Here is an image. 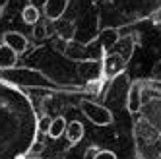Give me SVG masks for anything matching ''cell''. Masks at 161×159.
Here are the masks:
<instances>
[{
	"label": "cell",
	"mask_w": 161,
	"mask_h": 159,
	"mask_svg": "<svg viewBox=\"0 0 161 159\" xmlns=\"http://www.w3.org/2000/svg\"><path fill=\"white\" fill-rule=\"evenodd\" d=\"M84 132H86L84 124L80 120H72V122H68V128H66V140L70 144H78L84 138Z\"/></svg>",
	"instance_id": "12"
},
{
	"label": "cell",
	"mask_w": 161,
	"mask_h": 159,
	"mask_svg": "<svg viewBox=\"0 0 161 159\" xmlns=\"http://www.w3.org/2000/svg\"><path fill=\"white\" fill-rule=\"evenodd\" d=\"M24 159H39V157H24Z\"/></svg>",
	"instance_id": "18"
},
{
	"label": "cell",
	"mask_w": 161,
	"mask_h": 159,
	"mask_svg": "<svg viewBox=\"0 0 161 159\" xmlns=\"http://www.w3.org/2000/svg\"><path fill=\"white\" fill-rule=\"evenodd\" d=\"M37 142V112L19 87L0 78V159H24Z\"/></svg>",
	"instance_id": "1"
},
{
	"label": "cell",
	"mask_w": 161,
	"mask_h": 159,
	"mask_svg": "<svg viewBox=\"0 0 161 159\" xmlns=\"http://www.w3.org/2000/svg\"><path fill=\"white\" fill-rule=\"evenodd\" d=\"M134 52V41L132 37H120L119 45L114 47L111 52L103 54L101 58V66H103V74H105V78H114L117 74H120L126 64H128L130 56Z\"/></svg>",
	"instance_id": "3"
},
{
	"label": "cell",
	"mask_w": 161,
	"mask_h": 159,
	"mask_svg": "<svg viewBox=\"0 0 161 159\" xmlns=\"http://www.w3.org/2000/svg\"><path fill=\"white\" fill-rule=\"evenodd\" d=\"M66 128H68L66 118L64 117H56V118L51 120L49 128H47V134H49V138L58 140V138H62V136H66Z\"/></svg>",
	"instance_id": "11"
},
{
	"label": "cell",
	"mask_w": 161,
	"mask_h": 159,
	"mask_svg": "<svg viewBox=\"0 0 161 159\" xmlns=\"http://www.w3.org/2000/svg\"><path fill=\"white\" fill-rule=\"evenodd\" d=\"M2 43H4V45H8V47L12 49V51H16L18 54L25 52V51H27V47H29L27 37H25V35H21L19 31H6L4 35H2Z\"/></svg>",
	"instance_id": "8"
},
{
	"label": "cell",
	"mask_w": 161,
	"mask_h": 159,
	"mask_svg": "<svg viewBox=\"0 0 161 159\" xmlns=\"http://www.w3.org/2000/svg\"><path fill=\"white\" fill-rule=\"evenodd\" d=\"M21 19H24L27 25H35V24H39V19H41L39 8L33 6V4H25L24 8H21Z\"/></svg>",
	"instance_id": "13"
},
{
	"label": "cell",
	"mask_w": 161,
	"mask_h": 159,
	"mask_svg": "<svg viewBox=\"0 0 161 159\" xmlns=\"http://www.w3.org/2000/svg\"><path fill=\"white\" fill-rule=\"evenodd\" d=\"M68 4H70V0H45L43 4L45 18L49 21H60L68 10Z\"/></svg>",
	"instance_id": "7"
},
{
	"label": "cell",
	"mask_w": 161,
	"mask_h": 159,
	"mask_svg": "<svg viewBox=\"0 0 161 159\" xmlns=\"http://www.w3.org/2000/svg\"><path fill=\"white\" fill-rule=\"evenodd\" d=\"M66 58L70 60H78V62H87V60H95V56L91 54L87 45H80L76 41H68L66 43V49L62 52Z\"/></svg>",
	"instance_id": "6"
},
{
	"label": "cell",
	"mask_w": 161,
	"mask_h": 159,
	"mask_svg": "<svg viewBox=\"0 0 161 159\" xmlns=\"http://www.w3.org/2000/svg\"><path fill=\"white\" fill-rule=\"evenodd\" d=\"M49 35V27H47V21H39V24L33 25V37H35L37 41H43L47 39Z\"/></svg>",
	"instance_id": "15"
},
{
	"label": "cell",
	"mask_w": 161,
	"mask_h": 159,
	"mask_svg": "<svg viewBox=\"0 0 161 159\" xmlns=\"http://www.w3.org/2000/svg\"><path fill=\"white\" fill-rule=\"evenodd\" d=\"M18 64V52L12 51L8 45H0V72L4 70H12Z\"/></svg>",
	"instance_id": "9"
},
{
	"label": "cell",
	"mask_w": 161,
	"mask_h": 159,
	"mask_svg": "<svg viewBox=\"0 0 161 159\" xmlns=\"http://www.w3.org/2000/svg\"><path fill=\"white\" fill-rule=\"evenodd\" d=\"M8 4H10V0H0V10H4Z\"/></svg>",
	"instance_id": "17"
},
{
	"label": "cell",
	"mask_w": 161,
	"mask_h": 159,
	"mask_svg": "<svg viewBox=\"0 0 161 159\" xmlns=\"http://www.w3.org/2000/svg\"><path fill=\"white\" fill-rule=\"evenodd\" d=\"M80 111H82V115L91 124H95V126H109L114 120L113 112L105 105L95 103V101H82V103H80Z\"/></svg>",
	"instance_id": "4"
},
{
	"label": "cell",
	"mask_w": 161,
	"mask_h": 159,
	"mask_svg": "<svg viewBox=\"0 0 161 159\" xmlns=\"http://www.w3.org/2000/svg\"><path fill=\"white\" fill-rule=\"evenodd\" d=\"M95 41L99 45V51L103 54H107V52H111L119 45V41H120V31L117 27H105V29L99 31V35H97Z\"/></svg>",
	"instance_id": "5"
},
{
	"label": "cell",
	"mask_w": 161,
	"mask_h": 159,
	"mask_svg": "<svg viewBox=\"0 0 161 159\" xmlns=\"http://www.w3.org/2000/svg\"><path fill=\"white\" fill-rule=\"evenodd\" d=\"M0 78L10 82L16 87H29V89H62L60 84H56L53 78H49L45 72L37 70V68H12V70H4L0 72Z\"/></svg>",
	"instance_id": "2"
},
{
	"label": "cell",
	"mask_w": 161,
	"mask_h": 159,
	"mask_svg": "<svg viewBox=\"0 0 161 159\" xmlns=\"http://www.w3.org/2000/svg\"><path fill=\"white\" fill-rule=\"evenodd\" d=\"M93 159H119V157H117V153L111 151V150H99L93 155Z\"/></svg>",
	"instance_id": "16"
},
{
	"label": "cell",
	"mask_w": 161,
	"mask_h": 159,
	"mask_svg": "<svg viewBox=\"0 0 161 159\" xmlns=\"http://www.w3.org/2000/svg\"><path fill=\"white\" fill-rule=\"evenodd\" d=\"M126 107L132 115H136L138 111L142 109V85L140 84H134L128 89V95H126Z\"/></svg>",
	"instance_id": "10"
},
{
	"label": "cell",
	"mask_w": 161,
	"mask_h": 159,
	"mask_svg": "<svg viewBox=\"0 0 161 159\" xmlns=\"http://www.w3.org/2000/svg\"><path fill=\"white\" fill-rule=\"evenodd\" d=\"M56 33H58L60 39L72 41V37H74V24H72V21H58V25H56Z\"/></svg>",
	"instance_id": "14"
}]
</instances>
